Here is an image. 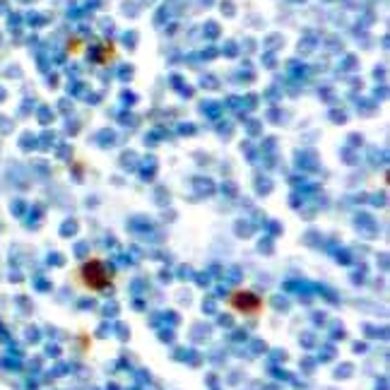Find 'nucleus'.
Segmentation results:
<instances>
[{
	"label": "nucleus",
	"instance_id": "nucleus-1",
	"mask_svg": "<svg viewBox=\"0 0 390 390\" xmlns=\"http://www.w3.org/2000/svg\"><path fill=\"white\" fill-rule=\"evenodd\" d=\"M80 279H83V284L90 292H106L109 287H111L114 282V272L111 267L104 263L102 258H92L87 260V263L80 267Z\"/></svg>",
	"mask_w": 390,
	"mask_h": 390
},
{
	"label": "nucleus",
	"instance_id": "nucleus-2",
	"mask_svg": "<svg viewBox=\"0 0 390 390\" xmlns=\"http://www.w3.org/2000/svg\"><path fill=\"white\" fill-rule=\"evenodd\" d=\"M229 306L238 313H248V316H253V313L263 311V299L253 292H234L229 296Z\"/></svg>",
	"mask_w": 390,
	"mask_h": 390
}]
</instances>
